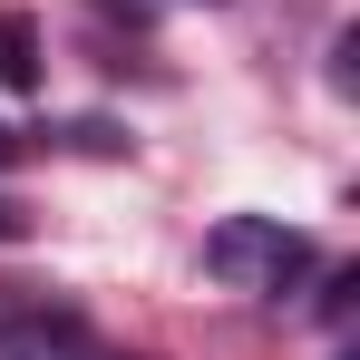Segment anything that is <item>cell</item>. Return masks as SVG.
Listing matches in <instances>:
<instances>
[{
  "instance_id": "obj_5",
  "label": "cell",
  "mask_w": 360,
  "mask_h": 360,
  "mask_svg": "<svg viewBox=\"0 0 360 360\" xmlns=\"http://www.w3.org/2000/svg\"><path fill=\"white\" fill-rule=\"evenodd\" d=\"M10 156H20V136H10V127H0V166H10Z\"/></svg>"
},
{
  "instance_id": "obj_2",
  "label": "cell",
  "mask_w": 360,
  "mask_h": 360,
  "mask_svg": "<svg viewBox=\"0 0 360 360\" xmlns=\"http://www.w3.org/2000/svg\"><path fill=\"white\" fill-rule=\"evenodd\" d=\"M0 360H108L78 311H10L0 321Z\"/></svg>"
},
{
  "instance_id": "obj_4",
  "label": "cell",
  "mask_w": 360,
  "mask_h": 360,
  "mask_svg": "<svg viewBox=\"0 0 360 360\" xmlns=\"http://www.w3.org/2000/svg\"><path fill=\"white\" fill-rule=\"evenodd\" d=\"M20 234H30V214H20V205L0 195V243H20Z\"/></svg>"
},
{
  "instance_id": "obj_3",
  "label": "cell",
  "mask_w": 360,
  "mask_h": 360,
  "mask_svg": "<svg viewBox=\"0 0 360 360\" xmlns=\"http://www.w3.org/2000/svg\"><path fill=\"white\" fill-rule=\"evenodd\" d=\"M0 78L10 88H39V20L30 10H0Z\"/></svg>"
},
{
  "instance_id": "obj_1",
  "label": "cell",
  "mask_w": 360,
  "mask_h": 360,
  "mask_svg": "<svg viewBox=\"0 0 360 360\" xmlns=\"http://www.w3.org/2000/svg\"><path fill=\"white\" fill-rule=\"evenodd\" d=\"M205 273L224 283V292H253V302H283L311 273V234L283 224V214H224L214 234H205Z\"/></svg>"
}]
</instances>
